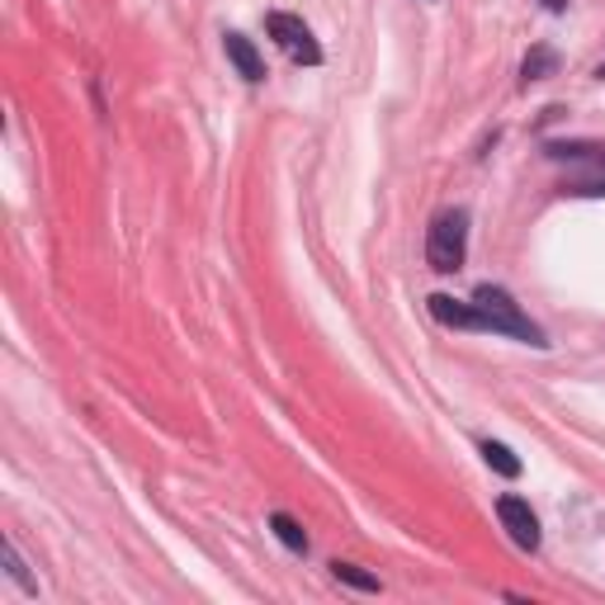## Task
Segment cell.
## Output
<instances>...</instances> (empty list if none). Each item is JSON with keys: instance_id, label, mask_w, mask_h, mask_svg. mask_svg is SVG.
<instances>
[{"instance_id": "30bf717a", "label": "cell", "mask_w": 605, "mask_h": 605, "mask_svg": "<svg viewBox=\"0 0 605 605\" xmlns=\"http://www.w3.org/2000/svg\"><path fill=\"white\" fill-rule=\"evenodd\" d=\"M270 530H275V540H279L284 548H294V554H308V535H302V525L294 521V515L275 511V515H270Z\"/></svg>"}, {"instance_id": "52a82bcc", "label": "cell", "mask_w": 605, "mask_h": 605, "mask_svg": "<svg viewBox=\"0 0 605 605\" xmlns=\"http://www.w3.org/2000/svg\"><path fill=\"white\" fill-rule=\"evenodd\" d=\"M425 308H431V317H435L440 327L483 331V327H478V308H473V302H459V298H450V294H431V298H425Z\"/></svg>"}, {"instance_id": "7a4b0ae2", "label": "cell", "mask_w": 605, "mask_h": 605, "mask_svg": "<svg viewBox=\"0 0 605 605\" xmlns=\"http://www.w3.org/2000/svg\"><path fill=\"white\" fill-rule=\"evenodd\" d=\"M469 260V208H440L425 227V265L435 275H459Z\"/></svg>"}, {"instance_id": "5bb4252c", "label": "cell", "mask_w": 605, "mask_h": 605, "mask_svg": "<svg viewBox=\"0 0 605 605\" xmlns=\"http://www.w3.org/2000/svg\"><path fill=\"white\" fill-rule=\"evenodd\" d=\"M596 76H601V81H605V62H601V66H596Z\"/></svg>"}, {"instance_id": "3957f363", "label": "cell", "mask_w": 605, "mask_h": 605, "mask_svg": "<svg viewBox=\"0 0 605 605\" xmlns=\"http://www.w3.org/2000/svg\"><path fill=\"white\" fill-rule=\"evenodd\" d=\"M554 162H573L577 175L567 181L573 194H605V147H586V142H554L548 147Z\"/></svg>"}, {"instance_id": "7c38bea8", "label": "cell", "mask_w": 605, "mask_h": 605, "mask_svg": "<svg viewBox=\"0 0 605 605\" xmlns=\"http://www.w3.org/2000/svg\"><path fill=\"white\" fill-rule=\"evenodd\" d=\"M331 573H336V582L355 586V592H379V577L365 573V567H355V563H341V558H336V563H331Z\"/></svg>"}, {"instance_id": "8992f818", "label": "cell", "mask_w": 605, "mask_h": 605, "mask_svg": "<svg viewBox=\"0 0 605 605\" xmlns=\"http://www.w3.org/2000/svg\"><path fill=\"white\" fill-rule=\"evenodd\" d=\"M223 52H227V62H233L237 66V76L242 81H265V58H260V52H256V43L252 39H246V33H223Z\"/></svg>"}, {"instance_id": "4fadbf2b", "label": "cell", "mask_w": 605, "mask_h": 605, "mask_svg": "<svg viewBox=\"0 0 605 605\" xmlns=\"http://www.w3.org/2000/svg\"><path fill=\"white\" fill-rule=\"evenodd\" d=\"M544 10H548V14H563V10H567V0H544Z\"/></svg>"}, {"instance_id": "9c48e42d", "label": "cell", "mask_w": 605, "mask_h": 605, "mask_svg": "<svg viewBox=\"0 0 605 605\" xmlns=\"http://www.w3.org/2000/svg\"><path fill=\"white\" fill-rule=\"evenodd\" d=\"M478 450H483V464H488L492 473H502V478H521V459H515L502 440H483Z\"/></svg>"}, {"instance_id": "8fae6325", "label": "cell", "mask_w": 605, "mask_h": 605, "mask_svg": "<svg viewBox=\"0 0 605 605\" xmlns=\"http://www.w3.org/2000/svg\"><path fill=\"white\" fill-rule=\"evenodd\" d=\"M0 558H6V573H10V582H20L24 596H39V582H33V573L24 567V558H20V548H14L10 540H6V548H0Z\"/></svg>"}, {"instance_id": "5b68a950", "label": "cell", "mask_w": 605, "mask_h": 605, "mask_svg": "<svg viewBox=\"0 0 605 605\" xmlns=\"http://www.w3.org/2000/svg\"><path fill=\"white\" fill-rule=\"evenodd\" d=\"M496 521H502V530L511 535L515 548H525V554H535L540 548V515L530 511L525 496H515V492L496 496Z\"/></svg>"}, {"instance_id": "ba28073f", "label": "cell", "mask_w": 605, "mask_h": 605, "mask_svg": "<svg viewBox=\"0 0 605 605\" xmlns=\"http://www.w3.org/2000/svg\"><path fill=\"white\" fill-rule=\"evenodd\" d=\"M554 71H558V52L554 48H530L525 62H521V81L535 85V81H548Z\"/></svg>"}, {"instance_id": "6da1fadb", "label": "cell", "mask_w": 605, "mask_h": 605, "mask_svg": "<svg viewBox=\"0 0 605 605\" xmlns=\"http://www.w3.org/2000/svg\"><path fill=\"white\" fill-rule=\"evenodd\" d=\"M473 308H478V327L492 331V336H511V341H521V346H535L544 350L548 346V336L540 322H530V312L515 302L502 284H478L473 289Z\"/></svg>"}, {"instance_id": "277c9868", "label": "cell", "mask_w": 605, "mask_h": 605, "mask_svg": "<svg viewBox=\"0 0 605 605\" xmlns=\"http://www.w3.org/2000/svg\"><path fill=\"white\" fill-rule=\"evenodd\" d=\"M265 33L289 52L294 62H302V66H317L322 62V48H317V39H312V29L298 20V14H284V10H275V14H265Z\"/></svg>"}]
</instances>
